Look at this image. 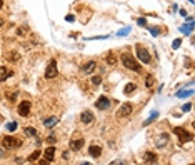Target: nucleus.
I'll return each instance as SVG.
<instances>
[{"instance_id": "nucleus-30", "label": "nucleus", "mask_w": 195, "mask_h": 165, "mask_svg": "<svg viewBox=\"0 0 195 165\" xmlns=\"http://www.w3.org/2000/svg\"><path fill=\"white\" fill-rule=\"evenodd\" d=\"M182 110H183V112H188V110H192V104H185V105H182Z\"/></svg>"}, {"instance_id": "nucleus-21", "label": "nucleus", "mask_w": 195, "mask_h": 165, "mask_svg": "<svg viewBox=\"0 0 195 165\" xmlns=\"http://www.w3.org/2000/svg\"><path fill=\"white\" fill-rule=\"evenodd\" d=\"M40 155H42V152H40V150H35V152H33L32 155H30V157H28V162H37V158L38 157H40Z\"/></svg>"}, {"instance_id": "nucleus-12", "label": "nucleus", "mask_w": 195, "mask_h": 165, "mask_svg": "<svg viewBox=\"0 0 195 165\" xmlns=\"http://www.w3.org/2000/svg\"><path fill=\"white\" fill-rule=\"evenodd\" d=\"M43 157H45L47 162H53V157H55V147H53V145H50L48 148L43 150Z\"/></svg>"}, {"instance_id": "nucleus-37", "label": "nucleus", "mask_w": 195, "mask_h": 165, "mask_svg": "<svg viewBox=\"0 0 195 165\" xmlns=\"http://www.w3.org/2000/svg\"><path fill=\"white\" fill-rule=\"evenodd\" d=\"M129 30H130V28H124V30H122V32H119V35H125V33L129 32Z\"/></svg>"}, {"instance_id": "nucleus-16", "label": "nucleus", "mask_w": 195, "mask_h": 165, "mask_svg": "<svg viewBox=\"0 0 195 165\" xmlns=\"http://www.w3.org/2000/svg\"><path fill=\"white\" fill-rule=\"evenodd\" d=\"M144 162H147V163H157V155L152 153V152H145L144 153Z\"/></svg>"}, {"instance_id": "nucleus-3", "label": "nucleus", "mask_w": 195, "mask_h": 165, "mask_svg": "<svg viewBox=\"0 0 195 165\" xmlns=\"http://www.w3.org/2000/svg\"><path fill=\"white\" fill-rule=\"evenodd\" d=\"M173 133L178 135V138H180V142H182V143H187V142H192V140H193V133L187 132V130L182 129V127H175Z\"/></svg>"}, {"instance_id": "nucleus-28", "label": "nucleus", "mask_w": 195, "mask_h": 165, "mask_svg": "<svg viewBox=\"0 0 195 165\" xmlns=\"http://www.w3.org/2000/svg\"><path fill=\"white\" fill-rule=\"evenodd\" d=\"M15 129H17V124H15V122H12V124H7V130H8V132H13Z\"/></svg>"}, {"instance_id": "nucleus-20", "label": "nucleus", "mask_w": 195, "mask_h": 165, "mask_svg": "<svg viewBox=\"0 0 195 165\" xmlns=\"http://www.w3.org/2000/svg\"><path fill=\"white\" fill-rule=\"evenodd\" d=\"M107 64H109V65H117V57H115V53H109V55H107Z\"/></svg>"}, {"instance_id": "nucleus-35", "label": "nucleus", "mask_w": 195, "mask_h": 165, "mask_svg": "<svg viewBox=\"0 0 195 165\" xmlns=\"http://www.w3.org/2000/svg\"><path fill=\"white\" fill-rule=\"evenodd\" d=\"M74 20H75L74 15H67V22H74Z\"/></svg>"}, {"instance_id": "nucleus-31", "label": "nucleus", "mask_w": 195, "mask_h": 165, "mask_svg": "<svg viewBox=\"0 0 195 165\" xmlns=\"http://www.w3.org/2000/svg\"><path fill=\"white\" fill-rule=\"evenodd\" d=\"M137 23H139L140 27H147V22H145V18H139Z\"/></svg>"}, {"instance_id": "nucleus-11", "label": "nucleus", "mask_w": 195, "mask_h": 165, "mask_svg": "<svg viewBox=\"0 0 195 165\" xmlns=\"http://www.w3.org/2000/svg\"><path fill=\"white\" fill-rule=\"evenodd\" d=\"M167 143H168V133H165V132H163V133H160L158 137L155 138V145H157L158 148H163Z\"/></svg>"}, {"instance_id": "nucleus-39", "label": "nucleus", "mask_w": 195, "mask_h": 165, "mask_svg": "<svg viewBox=\"0 0 195 165\" xmlns=\"http://www.w3.org/2000/svg\"><path fill=\"white\" fill-rule=\"evenodd\" d=\"M2 5H3V0H0V8H2Z\"/></svg>"}, {"instance_id": "nucleus-26", "label": "nucleus", "mask_w": 195, "mask_h": 165, "mask_svg": "<svg viewBox=\"0 0 195 165\" xmlns=\"http://www.w3.org/2000/svg\"><path fill=\"white\" fill-rule=\"evenodd\" d=\"M7 59H8V60H18V59H20V55H18L17 52H12V53H8Z\"/></svg>"}, {"instance_id": "nucleus-10", "label": "nucleus", "mask_w": 195, "mask_h": 165, "mask_svg": "<svg viewBox=\"0 0 195 165\" xmlns=\"http://www.w3.org/2000/svg\"><path fill=\"white\" fill-rule=\"evenodd\" d=\"M94 119H95V115H94V112H90V110H84V112L80 114V120H82V124H85V125L92 124Z\"/></svg>"}, {"instance_id": "nucleus-22", "label": "nucleus", "mask_w": 195, "mask_h": 165, "mask_svg": "<svg viewBox=\"0 0 195 165\" xmlns=\"http://www.w3.org/2000/svg\"><path fill=\"white\" fill-rule=\"evenodd\" d=\"M157 117H158V112H152V114H150V117H149V119L144 122V125H149V124H152V122H154V120L157 119Z\"/></svg>"}, {"instance_id": "nucleus-15", "label": "nucleus", "mask_w": 195, "mask_h": 165, "mask_svg": "<svg viewBox=\"0 0 195 165\" xmlns=\"http://www.w3.org/2000/svg\"><path fill=\"white\" fill-rule=\"evenodd\" d=\"M95 62L94 60H90V62H87V64L82 65V72H85V74H90V72H94L95 70Z\"/></svg>"}, {"instance_id": "nucleus-27", "label": "nucleus", "mask_w": 195, "mask_h": 165, "mask_svg": "<svg viewBox=\"0 0 195 165\" xmlns=\"http://www.w3.org/2000/svg\"><path fill=\"white\" fill-rule=\"evenodd\" d=\"M145 85H147V87H152V85H154V77H152V75H147V80H145Z\"/></svg>"}, {"instance_id": "nucleus-6", "label": "nucleus", "mask_w": 195, "mask_h": 165, "mask_svg": "<svg viewBox=\"0 0 195 165\" xmlns=\"http://www.w3.org/2000/svg\"><path fill=\"white\" fill-rule=\"evenodd\" d=\"M30 109H32V104H30L28 100H23V102H20V104H18L17 112H18V115H20V117H27V115L30 114Z\"/></svg>"}, {"instance_id": "nucleus-38", "label": "nucleus", "mask_w": 195, "mask_h": 165, "mask_svg": "<svg viewBox=\"0 0 195 165\" xmlns=\"http://www.w3.org/2000/svg\"><path fill=\"white\" fill-rule=\"evenodd\" d=\"M2 157H3V150L0 148V158H2Z\"/></svg>"}, {"instance_id": "nucleus-9", "label": "nucleus", "mask_w": 195, "mask_h": 165, "mask_svg": "<svg viewBox=\"0 0 195 165\" xmlns=\"http://www.w3.org/2000/svg\"><path fill=\"white\" fill-rule=\"evenodd\" d=\"M84 145H85L84 137H79V138L74 137V138L70 140V150H74V152H75V150H80L82 147H84Z\"/></svg>"}, {"instance_id": "nucleus-17", "label": "nucleus", "mask_w": 195, "mask_h": 165, "mask_svg": "<svg viewBox=\"0 0 195 165\" xmlns=\"http://www.w3.org/2000/svg\"><path fill=\"white\" fill-rule=\"evenodd\" d=\"M57 124H58L57 117H47L43 120V125H45V127H53V125H57Z\"/></svg>"}, {"instance_id": "nucleus-14", "label": "nucleus", "mask_w": 195, "mask_h": 165, "mask_svg": "<svg viewBox=\"0 0 195 165\" xmlns=\"http://www.w3.org/2000/svg\"><path fill=\"white\" fill-rule=\"evenodd\" d=\"M89 153L94 158H99L102 155V147H100V145H90V147H89Z\"/></svg>"}, {"instance_id": "nucleus-5", "label": "nucleus", "mask_w": 195, "mask_h": 165, "mask_svg": "<svg viewBox=\"0 0 195 165\" xmlns=\"http://www.w3.org/2000/svg\"><path fill=\"white\" fill-rule=\"evenodd\" d=\"M58 70H57V62L55 59H52L50 62H48L47 69H45V79H53V77H57Z\"/></svg>"}, {"instance_id": "nucleus-1", "label": "nucleus", "mask_w": 195, "mask_h": 165, "mask_svg": "<svg viewBox=\"0 0 195 165\" xmlns=\"http://www.w3.org/2000/svg\"><path fill=\"white\" fill-rule=\"evenodd\" d=\"M122 64H124V67H125V69H129V70L142 72V67L139 65V62L135 60L130 53H124V55H122Z\"/></svg>"}, {"instance_id": "nucleus-19", "label": "nucleus", "mask_w": 195, "mask_h": 165, "mask_svg": "<svg viewBox=\"0 0 195 165\" xmlns=\"http://www.w3.org/2000/svg\"><path fill=\"white\" fill-rule=\"evenodd\" d=\"M193 30V22H190L188 25H183V27H180V32L182 33H185V35H188L190 32Z\"/></svg>"}, {"instance_id": "nucleus-29", "label": "nucleus", "mask_w": 195, "mask_h": 165, "mask_svg": "<svg viewBox=\"0 0 195 165\" xmlns=\"http://www.w3.org/2000/svg\"><path fill=\"white\" fill-rule=\"evenodd\" d=\"M180 43H182V40H180V38H177V40H173V43H172L173 50H177V48L180 47Z\"/></svg>"}, {"instance_id": "nucleus-34", "label": "nucleus", "mask_w": 195, "mask_h": 165, "mask_svg": "<svg viewBox=\"0 0 195 165\" xmlns=\"http://www.w3.org/2000/svg\"><path fill=\"white\" fill-rule=\"evenodd\" d=\"M150 32H152V35H154V37H157V35H158V30H157V28H150Z\"/></svg>"}, {"instance_id": "nucleus-2", "label": "nucleus", "mask_w": 195, "mask_h": 165, "mask_svg": "<svg viewBox=\"0 0 195 165\" xmlns=\"http://www.w3.org/2000/svg\"><path fill=\"white\" fill-rule=\"evenodd\" d=\"M2 145H3V148H7V150H17V148L22 147V142H20L17 137L5 135V137L2 138Z\"/></svg>"}, {"instance_id": "nucleus-23", "label": "nucleus", "mask_w": 195, "mask_h": 165, "mask_svg": "<svg viewBox=\"0 0 195 165\" xmlns=\"http://www.w3.org/2000/svg\"><path fill=\"white\" fill-rule=\"evenodd\" d=\"M25 133L28 135V137H37V130L33 127H27L25 129Z\"/></svg>"}, {"instance_id": "nucleus-32", "label": "nucleus", "mask_w": 195, "mask_h": 165, "mask_svg": "<svg viewBox=\"0 0 195 165\" xmlns=\"http://www.w3.org/2000/svg\"><path fill=\"white\" fill-rule=\"evenodd\" d=\"M17 95H18V92H13L12 95L8 94V99H10V100H15V99H17Z\"/></svg>"}, {"instance_id": "nucleus-40", "label": "nucleus", "mask_w": 195, "mask_h": 165, "mask_svg": "<svg viewBox=\"0 0 195 165\" xmlns=\"http://www.w3.org/2000/svg\"><path fill=\"white\" fill-rule=\"evenodd\" d=\"M3 25V20H2V18H0V27H2Z\"/></svg>"}, {"instance_id": "nucleus-13", "label": "nucleus", "mask_w": 195, "mask_h": 165, "mask_svg": "<svg viewBox=\"0 0 195 165\" xmlns=\"http://www.w3.org/2000/svg\"><path fill=\"white\" fill-rule=\"evenodd\" d=\"M13 75L12 70H8L7 67H0V82H5L7 79H10Z\"/></svg>"}, {"instance_id": "nucleus-18", "label": "nucleus", "mask_w": 195, "mask_h": 165, "mask_svg": "<svg viewBox=\"0 0 195 165\" xmlns=\"http://www.w3.org/2000/svg\"><path fill=\"white\" fill-rule=\"evenodd\" d=\"M135 89H137V85H135V84H127L125 89H124V94L130 95V94H134V92H135Z\"/></svg>"}, {"instance_id": "nucleus-33", "label": "nucleus", "mask_w": 195, "mask_h": 165, "mask_svg": "<svg viewBox=\"0 0 195 165\" xmlns=\"http://www.w3.org/2000/svg\"><path fill=\"white\" fill-rule=\"evenodd\" d=\"M47 140H48V143H55V140H57V138L53 137V135H48V138H47Z\"/></svg>"}, {"instance_id": "nucleus-24", "label": "nucleus", "mask_w": 195, "mask_h": 165, "mask_svg": "<svg viewBox=\"0 0 195 165\" xmlns=\"http://www.w3.org/2000/svg\"><path fill=\"white\" fill-rule=\"evenodd\" d=\"M192 94H193V90H182V92H178V94H177V97H178V99H182V97H188Z\"/></svg>"}, {"instance_id": "nucleus-7", "label": "nucleus", "mask_w": 195, "mask_h": 165, "mask_svg": "<svg viewBox=\"0 0 195 165\" xmlns=\"http://www.w3.org/2000/svg\"><path fill=\"white\" fill-rule=\"evenodd\" d=\"M95 107L99 110H109L110 109V99L109 97H99V99H97V102H95Z\"/></svg>"}, {"instance_id": "nucleus-36", "label": "nucleus", "mask_w": 195, "mask_h": 165, "mask_svg": "<svg viewBox=\"0 0 195 165\" xmlns=\"http://www.w3.org/2000/svg\"><path fill=\"white\" fill-rule=\"evenodd\" d=\"M27 32V28H18V35H23Z\"/></svg>"}, {"instance_id": "nucleus-4", "label": "nucleus", "mask_w": 195, "mask_h": 165, "mask_svg": "<svg viewBox=\"0 0 195 165\" xmlns=\"http://www.w3.org/2000/svg\"><path fill=\"white\" fill-rule=\"evenodd\" d=\"M135 50H137V57L140 59V62H144V64H150L152 57H150V53L145 50V48L140 45V43H137V45H135Z\"/></svg>"}, {"instance_id": "nucleus-8", "label": "nucleus", "mask_w": 195, "mask_h": 165, "mask_svg": "<svg viewBox=\"0 0 195 165\" xmlns=\"http://www.w3.org/2000/svg\"><path fill=\"white\" fill-rule=\"evenodd\" d=\"M134 110V105L130 104V102H127V104H122V107L119 109V112H117V117H127V115H130Z\"/></svg>"}, {"instance_id": "nucleus-25", "label": "nucleus", "mask_w": 195, "mask_h": 165, "mask_svg": "<svg viewBox=\"0 0 195 165\" xmlns=\"http://www.w3.org/2000/svg\"><path fill=\"white\" fill-rule=\"evenodd\" d=\"M92 84H94V85H100V84H102V77H100V75L92 77Z\"/></svg>"}]
</instances>
